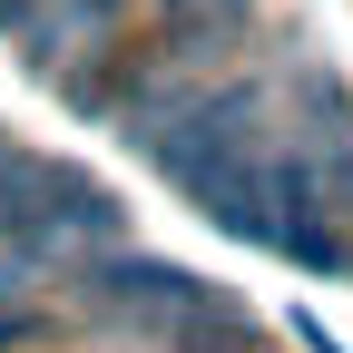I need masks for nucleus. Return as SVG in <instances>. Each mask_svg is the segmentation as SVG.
Segmentation results:
<instances>
[{
	"label": "nucleus",
	"instance_id": "1",
	"mask_svg": "<svg viewBox=\"0 0 353 353\" xmlns=\"http://www.w3.org/2000/svg\"><path fill=\"white\" fill-rule=\"evenodd\" d=\"M69 304L99 334H128V343H216V334H236V294H216L206 275H187V265H167V255H138V245H99V255H79L69 265Z\"/></svg>",
	"mask_w": 353,
	"mask_h": 353
},
{
	"label": "nucleus",
	"instance_id": "2",
	"mask_svg": "<svg viewBox=\"0 0 353 353\" xmlns=\"http://www.w3.org/2000/svg\"><path fill=\"white\" fill-rule=\"evenodd\" d=\"M285 157L304 176L334 226H353V88L324 59H294V118H285Z\"/></svg>",
	"mask_w": 353,
	"mask_h": 353
},
{
	"label": "nucleus",
	"instance_id": "3",
	"mask_svg": "<svg viewBox=\"0 0 353 353\" xmlns=\"http://www.w3.org/2000/svg\"><path fill=\"white\" fill-rule=\"evenodd\" d=\"M255 20V0H157V30H206V39H236Z\"/></svg>",
	"mask_w": 353,
	"mask_h": 353
},
{
	"label": "nucleus",
	"instance_id": "4",
	"mask_svg": "<svg viewBox=\"0 0 353 353\" xmlns=\"http://www.w3.org/2000/svg\"><path fill=\"white\" fill-rule=\"evenodd\" d=\"M39 334H50L39 294H10V304H0V353H20V343H39Z\"/></svg>",
	"mask_w": 353,
	"mask_h": 353
},
{
	"label": "nucleus",
	"instance_id": "5",
	"mask_svg": "<svg viewBox=\"0 0 353 353\" xmlns=\"http://www.w3.org/2000/svg\"><path fill=\"white\" fill-rule=\"evenodd\" d=\"M176 353H216V343H176Z\"/></svg>",
	"mask_w": 353,
	"mask_h": 353
},
{
	"label": "nucleus",
	"instance_id": "6",
	"mask_svg": "<svg viewBox=\"0 0 353 353\" xmlns=\"http://www.w3.org/2000/svg\"><path fill=\"white\" fill-rule=\"evenodd\" d=\"M118 10H128V0H118Z\"/></svg>",
	"mask_w": 353,
	"mask_h": 353
}]
</instances>
